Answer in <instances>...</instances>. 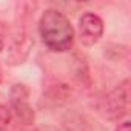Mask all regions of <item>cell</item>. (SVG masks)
Returning a JSON list of instances; mask_svg holds the SVG:
<instances>
[{
  "label": "cell",
  "instance_id": "cell-4",
  "mask_svg": "<svg viewBox=\"0 0 131 131\" xmlns=\"http://www.w3.org/2000/svg\"><path fill=\"white\" fill-rule=\"evenodd\" d=\"M103 34V22L94 13H85L79 20V36L83 45H96Z\"/></svg>",
  "mask_w": 131,
  "mask_h": 131
},
{
  "label": "cell",
  "instance_id": "cell-3",
  "mask_svg": "<svg viewBox=\"0 0 131 131\" xmlns=\"http://www.w3.org/2000/svg\"><path fill=\"white\" fill-rule=\"evenodd\" d=\"M29 91L25 85L17 83L13 86L11 90V106H13V113L14 116L23 123V125H31L34 122V110L31 108L29 102Z\"/></svg>",
  "mask_w": 131,
  "mask_h": 131
},
{
  "label": "cell",
  "instance_id": "cell-1",
  "mask_svg": "<svg viewBox=\"0 0 131 131\" xmlns=\"http://www.w3.org/2000/svg\"><path fill=\"white\" fill-rule=\"evenodd\" d=\"M42 42L51 51H68L74 42V29L67 16L57 9H46L39 22Z\"/></svg>",
  "mask_w": 131,
  "mask_h": 131
},
{
  "label": "cell",
  "instance_id": "cell-5",
  "mask_svg": "<svg viewBox=\"0 0 131 131\" xmlns=\"http://www.w3.org/2000/svg\"><path fill=\"white\" fill-rule=\"evenodd\" d=\"M11 117H13V113L8 106L0 103V131H3L8 128L9 122H11Z\"/></svg>",
  "mask_w": 131,
  "mask_h": 131
},
{
  "label": "cell",
  "instance_id": "cell-6",
  "mask_svg": "<svg viewBox=\"0 0 131 131\" xmlns=\"http://www.w3.org/2000/svg\"><path fill=\"white\" fill-rule=\"evenodd\" d=\"M114 131H131V122L129 120H125V122L119 123V126Z\"/></svg>",
  "mask_w": 131,
  "mask_h": 131
},
{
  "label": "cell",
  "instance_id": "cell-2",
  "mask_svg": "<svg viewBox=\"0 0 131 131\" xmlns=\"http://www.w3.org/2000/svg\"><path fill=\"white\" fill-rule=\"evenodd\" d=\"M129 82L125 80L119 86H116L111 93H108L99 103V113L110 120H120L128 113L129 102Z\"/></svg>",
  "mask_w": 131,
  "mask_h": 131
},
{
  "label": "cell",
  "instance_id": "cell-7",
  "mask_svg": "<svg viewBox=\"0 0 131 131\" xmlns=\"http://www.w3.org/2000/svg\"><path fill=\"white\" fill-rule=\"evenodd\" d=\"M3 49V39H2V36H0V51Z\"/></svg>",
  "mask_w": 131,
  "mask_h": 131
},
{
  "label": "cell",
  "instance_id": "cell-8",
  "mask_svg": "<svg viewBox=\"0 0 131 131\" xmlns=\"http://www.w3.org/2000/svg\"><path fill=\"white\" fill-rule=\"evenodd\" d=\"M2 79H3V73H2V68H0V82H2Z\"/></svg>",
  "mask_w": 131,
  "mask_h": 131
}]
</instances>
